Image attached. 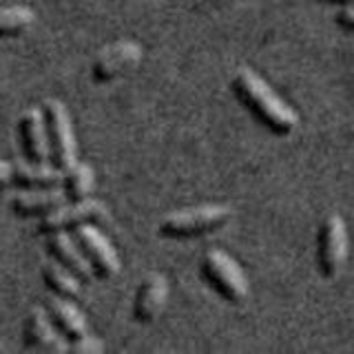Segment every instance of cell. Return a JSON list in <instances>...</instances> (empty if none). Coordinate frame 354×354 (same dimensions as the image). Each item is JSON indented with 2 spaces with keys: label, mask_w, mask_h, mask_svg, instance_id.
<instances>
[{
  "label": "cell",
  "mask_w": 354,
  "mask_h": 354,
  "mask_svg": "<svg viewBox=\"0 0 354 354\" xmlns=\"http://www.w3.org/2000/svg\"><path fill=\"white\" fill-rule=\"evenodd\" d=\"M230 88L241 106H246L250 115L274 136H290L297 129L299 115L295 113V109L288 106L268 86V82L248 66L237 69L230 80Z\"/></svg>",
  "instance_id": "1"
},
{
  "label": "cell",
  "mask_w": 354,
  "mask_h": 354,
  "mask_svg": "<svg viewBox=\"0 0 354 354\" xmlns=\"http://www.w3.org/2000/svg\"><path fill=\"white\" fill-rule=\"evenodd\" d=\"M232 219V210L221 204L191 206L182 210H173L160 221V235L166 239H195L204 237L224 228Z\"/></svg>",
  "instance_id": "2"
},
{
  "label": "cell",
  "mask_w": 354,
  "mask_h": 354,
  "mask_svg": "<svg viewBox=\"0 0 354 354\" xmlns=\"http://www.w3.org/2000/svg\"><path fill=\"white\" fill-rule=\"evenodd\" d=\"M204 281L228 304L246 301L250 283L241 266L224 250H208L202 259Z\"/></svg>",
  "instance_id": "3"
},
{
  "label": "cell",
  "mask_w": 354,
  "mask_h": 354,
  "mask_svg": "<svg viewBox=\"0 0 354 354\" xmlns=\"http://www.w3.org/2000/svg\"><path fill=\"white\" fill-rule=\"evenodd\" d=\"M42 115L49 144V164H53L60 171H66L77 160V147L69 111L60 100H47L42 104Z\"/></svg>",
  "instance_id": "4"
},
{
  "label": "cell",
  "mask_w": 354,
  "mask_h": 354,
  "mask_svg": "<svg viewBox=\"0 0 354 354\" xmlns=\"http://www.w3.org/2000/svg\"><path fill=\"white\" fill-rule=\"evenodd\" d=\"M109 219V210L102 202L86 197L82 202H64L51 213L38 219L40 235H53V232H69L84 224H104Z\"/></svg>",
  "instance_id": "5"
},
{
  "label": "cell",
  "mask_w": 354,
  "mask_h": 354,
  "mask_svg": "<svg viewBox=\"0 0 354 354\" xmlns=\"http://www.w3.org/2000/svg\"><path fill=\"white\" fill-rule=\"evenodd\" d=\"M350 237L348 226L341 215H330L324 219L317 239V266L324 279H335L343 270L348 259Z\"/></svg>",
  "instance_id": "6"
},
{
  "label": "cell",
  "mask_w": 354,
  "mask_h": 354,
  "mask_svg": "<svg viewBox=\"0 0 354 354\" xmlns=\"http://www.w3.org/2000/svg\"><path fill=\"white\" fill-rule=\"evenodd\" d=\"M75 243L80 246L84 259L88 261L93 270L95 279H113L120 272V257L102 232L97 230L95 224H84L80 228H75Z\"/></svg>",
  "instance_id": "7"
},
{
  "label": "cell",
  "mask_w": 354,
  "mask_h": 354,
  "mask_svg": "<svg viewBox=\"0 0 354 354\" xmlns=\"http://www.w3.org/2000/svg\"><path fill=\"white\" fill-rule=\"evenodd\" d=\"M140 62H142L140 44L133 40H118L95 55V60L91 64V77L97 84L113 82L127 71L136 69Z\"/></svg>",
  "instance_id": "8"
},
{
  "label": "cell",
  "mask_w": 354,
  "mask_h": 354,
  "mask_svg": "<svg viewBox=\"0 0 354 354\" xmlns=\"http://www.w3.org/2000/svg\"><path fill=\"white\" fill-rule=\"evenodd\" d=\"M22 337H25V346L31 350L47 352V354H66L69 352V341L55 330L47 308H42V306H33L29 310Z\"/></svg>",
  "instance_id": "9"
},
{
  "label": "cell",
  "mask_w": 354,
  "mask_h": 354,
  "mask_svg": "<svg viewBox=\"0 0 354 354\" xmlns=\"http://www.w3.org/2000/svg\"><path fill=\"white\" fill-rule=\"evenodd\" d=\"M166 301H169V279L160 272H151L142 279L133 299V319L142 326L153 324L164 313Z\"/></svg>",
  "instance_id": "10"
},
{
  "label": "cell",
  "mask_w": 354,
  "mask_h": 354,
  "mask_svg": "<svg viewBox=\"0 0 354 354\" xmlns=\"http://www.w3.org/2000/svg\"><path fill=\"white\" fill-rule=\"evenodd\" d=\"M18 140H20V151L27 162L33 164L49 162V144H47V131H44L42 109H27L20 115Z\"/></svg>",
  "instance_id": "11"
},
{
  "label": "cell",
  "mask_w": 354,
  "mask_h": 354,
  "mask_svg": "<svg viewBox=\"0 0 354 354\" xmlns=\"http://www.w3.org/2000/svg\"><path fill=\"white\" fill-rule=\"evenodd\" d=\"M66 202L62 184L49 188H20V191L9 199V208L16 217H42L51 213L53 208Z\"/></svg>",
  "instance_id": "12"
},
{
  "label": "cell",
  "mask_w": 354,
  "mask_h": 354,
  "mask_svg": "<svg viewBox=\"0 0 354 354\" xmlns=\"http://www.w3.org/2000/svg\"><path fill=\"white\" fill-rule=\"evenodd\" d=\"M44 246H47L49 257L55 263H60L62 268L73 272L82 283L93 281L91 266H88L80 246H77L75 239L69 235V232H53V235H47V243H44Z\"/></svg>",
  "instance_id": "13"
},
{
  "label": "cell",
  "mask_w": 354,
  "mask_h": 354,
  "mask_svg": "<svg viewBox=\"0 0 354 354\" xmlns=\"http://www.w3.org/2000/svg\"><path fill=\"white\" fill-rule=\"evenodd\" d=\"M44 308H47V313H49V317L53 321L55 330H58L69 343L84 337L88 332V324H86L84 313L80 308H75L71 304V299L53 297Z\"/></svg>",
  "instance_id": "14"
},
{
  "label": "cell",
  "mask_w": 354,
  "mask_h": 354,
  "mask_svg": "<svg viewBox=\"0 0 354 354\" xmlns=\"http://www.w3.org/2000/svg\"><path fill=\"white\" fill-rule=\"evenodd\" d=\"M62 173L53 164H33V162H16L11 164V180L20 188H49L62 184Z\"/></svg>",
  "instance_id": "15"
},
{
  "label": "cell",
  "mask_w": 354,
  "mask_h": 354,
  "mask_svg": "<svg viewBox=\"0 0 354 354\" xmlns=\"http://www.w3.org/2000/svg\"><path fill=\"white\" fill-rule=\"evenodd\" d=\"M95 184V173L88 164L75 162L62 173V191L66 202H82L93 191Z\"/></svg>",
  "instance_id": "16"
},
{
  "label": "cell",
  "mask_w": 354,
  "mask_h": 354,
  "mask_svg": "<svg viewBox=\"0 0 354 354\" xmlns=\"http://www.w3.org/2000/svg\"><path fill=\"white\" fill-rule=\"evenodd\" d=\"M42 283L53 297H62V299H75L77 295H80V286H82V281L77 279L73 272L62 268L60 263L44 266L42 268Z\"/></svg>",
  "instance_id": "17"
},
{
  "label": "cell",
  "mask_w": 354,
  "mask_h": 354,
  "mask_svg": "<svg viewBox=\"0 0 354 354\" xmlns=\"http://www.w3.org/2000/svg\"><path fill=\"white\" fill-rule=\"evenodd\" d=\"M33 20H36V14L29 7H3L0 9V40L20 36L22 31H27L33 25Z\"/></svg>",
  "instance_id": "18"
},
{
  "label": "cell",
  "mask_w": 354,
  "mask_h": 354,
  "mask_svg": "<svg viewBox=\"0 0 354 354\" xmlns=\"http://www.w3.org/2000/svg\"><path fill=\"white\" fill-rule=\"evenodd\" d=\"M69 352H75V354H100V352H104V343L100 341L97 337L88 335V332H86L84 337L69 343Z\"/></svg>",
  "instance_id": "19"
},
{
  "label": "cell",
  "mask_w": 354,
  "mask_h": 354,
  "mask_svg": "<svg viewBox=\"0 0 354 354\" xmlns=\"http://www.w3.org/2000/svg\"><path fill=\"white\" fill-rule=\"evenodd\" d=\"M335 20H337V25H339L341 29H346V31L354 33V5L341 7V9L337 11Z\"/></svg>",
  "instance_id": "20"
},
{
  "label": "cell",
  "mask_w": 354,
  "mask_h": 354,
  "mask_svg": "<svg viewBox=\"0 0 354 354\" xmlns=\"http://www.w3.org/2000/svg\"><path fill=\"white\" fill-rule=\"evenodd\" d=\"M11 184H14V180H11V164L0 160V191H5Z\"/></svg>",
  "instance_id": "21"
},
{
  "label": "cell",
  "mask_w": 354,
  "mask_h": 354,
  "mask_svg": "<svg viewBox=\"0 0 354 354\" xmlns=\"http://www.w3.org/2000/svg\"><path fill=\"white\" fill-rule=\"evenodd\" d=\"M319 3H328V5H343V7H348V5H354V0H319Z\"/></svg>",
  "instance_id": "22"
}]
</instances>
